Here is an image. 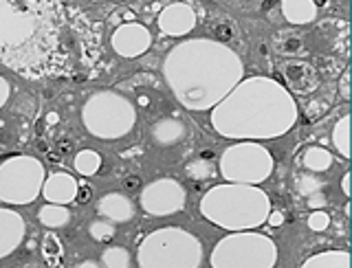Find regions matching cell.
<instances>
[{"instance_id": "obj_38", "label": "cell", "mask_w": 352, "mask_h": 268, "mask_svg": "<svg viewBox=\"0 0 352 268\" xmlns=\"http://www.w3.org/2000/svg\"><path fill=\"white\" fill-rule=\"evenodd\" d=\"M201 159H203V161H209V159H214V152H209V150L201 152Z\"/></svg>"}, {"instance_id": "obj_26", "label": "cell", "mask_w": 352, "mask_h": 268, "mask_svg": "<svg viewBox=\"0 0 352 268\" xmlns=\"http://www.w3.org/2000/svg\"><path fill=\"white\" fill-rule=\"evenodd\" d=\"M317 189H319V181H315L313 176H304L302 178V194L311 196L313 192H317Z\"/></svg>"}, {"instance_id": "obj_33", "label": "cell", "mask_w": 352, "mask_h": 268, "mask_svg": "<svg viewBox=\"0 0 352 268\" xmlns=\"http://www.w3.org/2000/svg\"><path fill=\"white\" fill-rule=\"evenodd\" d=\"M216 33H218V36L223 38V40H227V38H231V27H227V25H220V27L216 29Z\"/></svg>"}, {"instance_id": "obj_20", "label": "cell", "mask_w": 352, "mask_h": 268, "mask_svg": "<svg viewBox=\"0 0 352 268\" xmlns=\"http://www.w3.org/2000/svg\"><path fill=\"white\" fill-rule=\"evenodd\" d=\"M102 167V156H99L95 150H82L75 156V170L82 176H93L99 172Z\"/></svg>"}, {"instance_id": "obj_25", "label": "cell", "mask_w": 352, "mask_h": 268, "mask_svg": "<svg viewBox=\"0 0 352 268\" xmlns=\"http://www.w3.org/2000/svg\"><path fill=\"white\" fill-rule=\"evenodd\" d=\"M328 225H330V218L324 214V211H315V214L311 216V218H308V227H311L313 231H326L328 229Z\"/></svg>"}, {"instance_id": "obj_2", "label": "cell", "mask_w": 352, "mask_h": 268, "mask_svg": "<svg viewBox=\"0 0 352 268\" xmlns=\"http://www.w3.org/2000/svg\"><path fill=\"white\" fill-rule=\"evenodd\" d=\"M295 104L280 84L247 80L214 113V128L231 139H271L291 130Z\"/></svg>"}, {"instance_id": "obj_31", "label": "cell", "mask_w": 352, "mask_h": 268, "mask_svg": "<svg viewBox=\"0 0 352 268\" xmlns=\"http://www.w3.org/2000/svg\"><path fill=\"white\" fill-rule=\"evenodd\" d=\"M269 222H271L273 227H280L282 222H284V216L280 214V211H273V214H271V218H269Z\"/></svg>"}, {"instance_id": "obj_37", "label": "cell", "mask_w": 352, "mask_h": 268, "mask_svg": "<svg viewBox=\"0 0 352 268\" xmlns=\"http://www.w3.org/2000/svg\"><path fill=\"white\" fill-rule=\"evenodd\" d=\"M344 194H346V196H350V174H346V176H344Z\"/></svg>"}, {"instance_id": "obj_5", "label": "cell", "mask_w": 352, "mask_h": 268, "mask_svg": "<svg viewBox=\"0 0 352 268\" xmlns=\"http://www.w3.org/2000/svg\"><path fill=\"white\" fill-rule=\"evenodd\" d=\"M82 121L93 137L115 141L135 128L137 113L128 97L113 91H99L84 104Z\"/></svg>"}, {"instance_id": "obj_35", "label": "cell", "mask_w": 352, "mask_h": 268, "mask_svg": "<svg viewBox=\"0 0 352 268\" xmlns=\"http://www.w3.org/2000/svg\"><path fill=\"white\" fill-rule=\"evenodd\" d=\"M47 124H49V126L60 124V115H58V113H49V115H47Z\"/></svg>"}, {"instance_id": "obj_36", "label": "cell", "mask_w": 352, "mask_h": 268, "mask_svg": "<svg viewBox=\"0 0 352 268\" xmlns=\"http://www.w3.org/2000/svg\"><path fill=\"white\" fill-rule=\"evenodd\" d=\"M341 95H344V99L350 97V93H348V75H344V82H341Z\"/></svg>"}, {"instance_id": "obj_17", "label": "cell", "mask_w": 352, "mask_h": 268, "mask_svg": "<svg viewBox=\"0 0 352 268\" xmlns=\"http://www.w3.org/2000/svg\"><path fill=\"white\" fill-rule=\"evenodd\" d=\"M350 255L346 251H326L308 258L302 268H348Z\"/></svg>"}, {"instance_id": "obj_10", "label": "cell", "mask_w": 352, "mask_h": 268, "mask_svg": "<svg viewBox=\"0 0 352 268\" xmlns=\"http://www.w3.org/2000/svg\"><path fill=\"white\" fill-rule=\"evenodd\" d=\"M152 44L150 31L141 25H124L115 31L113 36V49L121 58H137L143 55Z\"/></svg>"}, {"instance_id": "obj_12", "label": "cell", "mask_w": 352, "mask_h": 268, "mask_svg": "<svg viewBox=\"0 0 352 268\" xmlns=\"http://www.w3.org/2000/svg\"><path fill=\"white\" fill-rule=\"evenodd\" d=\"M77 187L80 185H77V181L71 174L55 172L53 176H49L47 181H44L42 194L53 205H69L77 196Z\"/></svg>"}, {"instance_id": "obj_29", "label": "cell", "mask_w": 352, "mask_h": 268, "mask_svg": "<svg viewBox=\"0 0 352 268\" xmlns=\"http://www.w3.org/2000/svg\"><path fill=\"white\" fill-rule=\"evenodd\" d=\"M326 205V198H324V194H317V192H313L311 194V198H308V207L311 209H319V207H324Z\"/></svg>"}, {"instance_id": "obj_30", "label": "cell", "mask_w": 352, "mask_h": 268, "mask_svg": "<svg viewBox=\"0 0 352 268\" xmlns=\"http://www.w3.org/2000/svg\"><path fill=\"white\" fill-rule=\"evenodd\" d=\"M7 99H9V82L5 77H0V108L7 104Z\"/></svg>"}, {"instance_id": "obj_15", "label": "cell", "mask_w": 352, "mask_h": 268, "mask_svg": "<svg viewBox=\"0 0 352 268\" xmlns=\"http://www.w3.org/2000/svg\"><path fill=\"white\" fill-rule=\"evenodd\" d=\"M192 25H194L192 14H190V9H185V7L165 9V14L159 20V27L165 33H170V36H183V33L192 29Z\"/></svg>"}, {"instance_id": "obj_18", "label": "cell", "mask_w": 352, "mask_h": 268, "mask_svg": "<svg viewBox=\"0 0 352 268\" xmlns=\"http://www.w3.org/2000/svg\"><path fill=\"white\" fill-rule=\"evenodd\" d=\"M40 222L44 227H49V229H62V227H69L71 225V211L66 209L64 205H44L40 209V214H38Z\"/></svg>"}, {"instance_id": "obj_40", "label": "cell", "mask_w": 352, "mask_h": 268, "mask_svg": "<svg viewBox=\"0 0 352 268\" xmlns=\"http://www.w3.org/2000/svg\"><path fill=\"white\" fill-rule=\"evenodd\" d=\"M315 5H317V7H324V5H326V0H315Z\"/></svg>"}, {"instance_id": "obj_39", "label": "cell", "mask_w": 352, "mask_h": 268, "mask_svg": "<svg viewBox=\"0 0 352 268\" xmlns=\"http://www.w3.org/2000/svg\"><path fill=\"white\" fill-rule=\"evenodd\" d=\"M273 5H278V0H264V5H262V7H264V9H271Z\"/></svg>"}, {"instance_id": "obj_23", "label": "cell", "mask_w": 352, "mask_h": 268, "mask_svg": "<svg viewBox=\"0 0 352 268\" xmlns=\"http://www.w3.org/2000/svg\"><path fill=\"white\" fill-rule=\"evenodd\" d=\"M187 176H190L192 181H203V178L214 176V165L209 163V161L198 159V161L187 165Z\"/></svg>"}, {"instance_id": "obj_4", "label": "cell", "mask_w": 352, "mask_h": 268, "mask_svg": "<svg viewBox=\"0 0 352 268\" xmlns=\"http://www.w3.org/2000/svg\"><path fill=\"white\" fill-rule=\"evenodd\" d=\"M139 268H201L203 244L179 227L150 233L137 253Z\"/></svg>"}, {"instance_id": "obj_1", "label": "cell", "mask_w": 352, "mask_h": 268, "mask_svg": "<svg viewBox=\"0 0 352 268\" xmlns=\"http://www.w3.org/2000/svg\"><path fill=\"white\" fill-rule=\"evenodd\" d=\"M60 0H0V64L25 77H62L77 49Z\"/></svg>"}, {"instance_id": "obj_24", "label": "cell", "mask_w": 352, "mask_h": 268, "mask_svg": "<svg viewBox=\"0 0 352 268\" xmlns=\"http://www.w3.org/2000/svg\"><path fill=\"white\" fill-rule=\"evenodd\" d=\"M348 124H350V119L348 117H344L339 121V126L335 128V132H333V139H335V145L339 148V152L346 156H350V152H348Z\"/></svg>"}, {"instance_id": "obj_7", "label": "cell", "mask_w": 352, "mask_h": 268, "mask_svg": "<svg viewBox=\"0 0 352 268\" xmlns=\"http://www.w3.org/2000/svg\"><path fill=\"white\" fill-rule=\"evenodd\" d=\"M44 167L33 156H14L0 165V200L9 205H29L40 196Z\"/></svg>"}, {"instance_id": "obj_32", "label": "cell", "mask_w": 352, "mask_h": 268, "mask_svg": "<svg viewBox=\"0 0 352 268\" xmlns=\"http://www.w3.org/2000/svg\"><path fill=\"white\" fill-rule=\"evenodd\" d=\"M58 148H60V152L69 154V152L73 150V141H69V139H62V141L58 143Z\"/></svg>"}, {"instance_id": "obj_27", "label": "cell", "mask_w": 352, "mask_h": 268, "mask_svg": "<svg viewBox=\"0 0 352 268\" xmlns=\"http://www.w3.org/2000/svg\"><path fill=\"white\" fill-rule=\"evenodd\" d=\"M91 198H93V189H91V187H88V185H84V187H77V196H75L77 203H80V205H86Z\"/></svg>"}, {"instance_id": "obj_22", "label": "cell", "mask_w": 352, "mask_h": 268, "mask_svg": "<svg viewBox=\"0 0 352 268\" xmlns=\"http://www.w3.org/2000/svg\"><path fill=\"white\" fill-rule=\"evenodd\" d=\"M115 222H110L106 218H97L93 220L91 225H88V233H91V238L97 240V242H106L115 236Z\"/></svg>"}, {"instance_id": "obj_28", "label": "cell", "mask_w": 352, "mask_h": 268, "mask_svg": "<svg viewBox=\"0 0 352 268\" xmlns=\"http://www.w3.org/2000/svg\"><path fill=\"white\" fill-rule=\"evenodd\" d=\"M124 189L126 192H137V189H141V181L139 178H135V176H128V178H124Z\"/></svg>"}, {"instance_id": "obj_14", "label": "cell", "mask_w": 352, "mask_h": 268, "mask_svg": "<svg viewBox=\"0 0 352 268\" xmlns=\"http://www.w3.org/2000/svg\"><path fill=\"white\" fill-rule=\"evenodd\" d=\"M284 77H286V84H289L297 93H311L317 84V73H315L313 66L300 64V62L286 64Z\"/></svg>"}, {"instance_id": "obj_3", "label": "cell", "mask_w": 352, "mask_h": 268, "mask_svg": "<svg viewBox=\"0 0 352 268\" xmlns=\"http://www.w3.org/2000/svg\"><path fill=\"white\" fill-rule=\"evenodd\" d=\"M203 216L223 229H253L269 216V198L260 189L223 185L214 187L201 203Z\"/></svg>"}, {"instance_id": "obj_8", "label": "cell", "mask_w": 352, "mask_h": 268, "mask_svg": "<svg viewBox=\"0 0 352 268\" xmlns=\"http://www.w3.org/2000/svg\"><path fill=\"white\" fill-rule=\"evenodd\" d=\"M273 170L271 154L256 143H240L227 148L220 161V172L227 181L238 183H260L267 181Z\"/></svg>"}, {"instance_id": "obj_6", "label": "cell", "mask_w": 352, "mask_h": 268, "mask_svg": "<svg viewBox=\"0 0 352 268\" xmlns=\"http://www.w3.org/2000/svg\"><path fill=\"white\" fill-rule=\"evenodd\" d=\"M278 262L275 242L260 233H236L218 242L212 268H273Z\"/></svg>"}, {"instance_id": "obj_19", "label": "cell", "mask_w": 352, "mask_h": 268, "mask_svg": "<svg viewBox=\"0 0 352 268\" xmlns=\"http://www.w3.org/2000/svg\"><path fill=\"white\" fill-rule=\"evenodd\" d=\"M99 264H102V268H130L132 255L124 247H106Z\"/></svg>"}, {"instance_id": "obj_13", "label": "cell", "mask_w": 352, "mask_h": 268, "mask_svg": "<svg viewBox=\"0 0 352 268\" xmlns=\"http://www.w3.org/2000/svg\"><path fill=\"white\" fill-rule=\"evenodd\" d=\"M97 214L99 218H106L117 225V222H130L135 218L137 211H135V203H132L128 196L113 192V194H106L97 203Z\"/></svg>"}, {"instance_id": "obj_34", "label": "cell", "mask_w": 352, "mask_h": 268, "mask_svg": "<svg viewBox=\"0 0 352 268\" xmlns=\"http://www.w3.org/2000/svg\"><path fill=\"white\" fill-rule=\"evenodd\" d=\"M77 268H102V264H99V262H95V260H84L80 266H77Z\"/></svg>"}, {"instance_id": "obj_16", "label": "cell", "mask_w": 352, "mask_h": 268, "mask_svg": "<svg viewBox=\"0 0 352 268\" xmlns=\"http://www.w3.org/2000/svg\"><path fill=\"white\" fill-rule=\"evenodd\" d=\"M185 126L176 119H159L157 124L152 126V141L161 145V148H168V145L181 143L185 137Z\"/></svg>"}, {"instance_id": "obj_9", "label": "cell", "mask_w": 352, "mask_h": 268, "mask_svg": "<svg viewBox=\"0 0 352 268\" xmlns=\"http://www.w3.org/2000/svg\"><path fill=\"white\" fill-rule=\"evenodd\" d=\"M141 207L150 216H172L185 207V189L170 178H161L143 187Z\"/></svg>"}, {"instance_id": "obj_21", "label": "cell", "mask_w": 352, "mask_h": 268, "mask_svg": "<svg viewBox=\"0 0 352 268\" xmlns=\"http://www.w3.org/2000/svg\"><path fill=\"white\" fill-rule=\"evenodd\" d=\"M333 159H330V154L322 148H311L306 154H304V165L308 170H315V172H324L330 167Z\"/></svg>"}, {"instance_id": "obj_11", "label": "cell", "mask_w": 352, "mask_h": 268, "mask_svg": "<svg viewBox=\"0 0 352 268\" xmlns=\"http://www.w3.org/2000/svg\"><path fill=\"white\" fill-rule=\"evenodd\" d=\"M27 225L18 211L0 209V260L14 253L25 240Z\"/></svg>"}]
</instances>
